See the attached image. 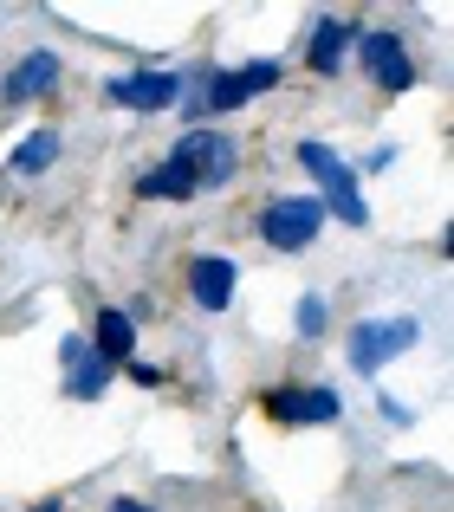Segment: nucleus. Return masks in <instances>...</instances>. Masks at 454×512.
<instances>
[{
	"mask_svg": "<svg viewBox=\"0 0 454 512\" xmlns=\"http://www.w3.org/2000/svg\"><path fill=\"white\" fill-rule=\"evenodd\" d=\"M299 331H305V338H318V331H325V299H312V292L299 299Z\"/></svg>",
	"mask_w": 454,
	"mask_h": 512,
	"instance_id": "16",
	"label": "nucleus"
},
{
	"mask_svg": "<svg viewBox=\"0 0 454 512\" xmlns=\"http://www.w3.org/2000/svg\"><path fill=\"white\" fill-rule=\"evenodd\" d=\"M130 350H137V318L130 312H98V357L130 363Z\"/></svg>",
	"mask_w": 454,
	"mask_h": 512,
	"instance_id": "14",
	"label": "nucleus"
},
{
	"mask_svg": "<svg viewBox=\"0 0 454 512\" xmlns=\"http://www.w3.org/2000/svg\"><path fill=\"white\" fill-rule=\"evenodd\" d=\"M318 227H325V208H318V195H279L260 208V240L279 253H299L318 240Z\"/></svg>",
	"mask_w": 454,
	"mask_h": 512,
	"instance_id": "2",
	"label": "nucleus"
},
{
	"mask_svg": "<svg viewBox=\"0 0 454 512\" xmlns=\"http://www.w3.org/2000/svg\"><path fill=\"white\" fill-rule=\"evenodd\" d=\"M266 415H273V422H338L344 415V402L331 396V389H273V396H266Z\"/></svg>",
	"mask_w": 454,
	"mask_h": 512,
	"instance_id": "9",
	"label": "nucleus"
},
{
	"mask_svg": "<svg viewBox=\"0 0 454 512\" xmlns=\"http://www.w3.org/2000/svg\"><path fill=\"white\" fill-rule=\"evenodd\" d=\"M137 195H150V201H189V195H202V182L189 175V163H176V156H169V163H156L137 182Z\"/></svg>",
	"mask_w": 454,
	"mask_h": 512,
	"instance_id": "12",
	"label": "nucleus"
},
{
	"mask_svg": "<svg viewBox=\"0 0 454 512\" xmlns=\"http://www.w3.org/2000/svg\"><path fill=\"white\" fill-rule=\"evenodd\" d=\"M59 163V130H33V137H20V150H13V175H46Z\"/></svg>",
	"mask_w": 454,
	"mask_h": 512,
	"instance_id": "15",
	"label": "nucleus"
},
{
	"mask_svg": "<svg viewBox=\"0 0 454 512\" xmlns=\"http://www.w3.org/2000/svg\"><path fill=\"white\" fill-rule=\"evenodd\" d=\"M416 338H422L416 318H364V325L351 331V370H357V376L390 370V363L403 357V350L416 344Z\"/></svg>",
	"mask_w": 454,
	"mask_h": 512,
	"instance_id": "3",
	"label": "nucleus"
},
{
	"mask_svg": "<svg viewBox=\"0 0 454 512\" xmlns=\"http://www.w3.org/2000/svg\"><path fill=\"white\" fill-rule=\"evenodd\" d=\"M169 156H176V163H189V175L202 188H221L227 175H234V163H240V156H234V137H221V130H189V137H182Z\"/></svg>",
	"mask_w": 454,
	"mask_h": 512,
	"instance_id": "5",
	"label": "nucleus"
},
{
	"mask_svg": "<svg viewBox=\"0 0 454 512\" xmlns=\"http://www.w3.org/2000/svg\"><path fill=\"white\" fill-rule=\"evenodd\" d=\"M65 396L72 402H98L104 396V383H111V357H98L85 338H65Z\"/></svg>",
	"mask_w": 454,
	"mask_h": 512,
	"instance_id": "8",
	"label": "nucleus"
},
{
	"mask_svg": "<svg viewBox=\"0 0 454 512\" xmlns=\"http://www.w3.org/2000/svg\"><path fill=\"white\" fill-rule=\"evenodd\" d=\"M52 85H59V59H52V52H26L7 72V104H33V98H46Z\"/></svg>",
	"mask_w": 454,
	"mask_h": 512,
	"instance_id": "11",
	"label": "nucleus"
},
{
	"mask_svg": "<svg viewBox=\"0 0 454 512\" xmlns=\"http://www.w3.org/2000/svg\"><path fill=\"white\" fill-rule=\"evenodd\" d=\"M279 78H286V72H279L273 59H253V65H240V72H221V78H208V91H202V111H240L247 98L273 91Z\"/></svg>",
	"mask_w": 454,
	"mask_h": 512,
	"instance_id": "6",
	"label": "nucleus"
},
{
	"mask_svg": "<svg viewBox=\"0 0 454 512\" xmlns=\"http://www.w3.org/2000/svg\"><path fill=\"white\" fill-rule=\"evenodd\" d=\"M124 370H130V376H137V383H163V370H156V363H137V357H130V363H124Z\"/></svg>",
	"mask_w": 454,
	"mask_h": 512,
	"instance_id": "17",
	"label": "nucleus"
},
{
	"mask_svg": "<svg viewBox=\"0 0 454 512\" xmlns=\"http://www.w3.org/2000/svg\"><path fill=\"white\" fill-rule=\"evenodd\" d=\"M176 98H182L176 72H124V78H111V104H124V111H169Z\"/></svg>",
	"mask_w": 454,
	"mask_h": 512,
	"instance_id": "7",
	"label": "nucleus"
},
{
	"mask_svg": "<svg viewBox=\"0 0 454 512\" xmlns=\"http://www.w3.org/2000/svg\"><path fill=\"white\" fill-rule=\"evenodd\" d=\"M111 512H150V506H143V500H117Z\"/></svg>",
	"mask_w": 454,
	"mask_h": 512,
	"instance_id": "18",
	"label": "nucleus"
},
{
	"mask_svg": "<svg viewBox=\"0 0 454 512\" xmlns=\"http://www.w3.org/2000/svg\"><path fill=\"white\" fill-rule=\"evenodd\" d=\"M234 286H240V266L234 260H221V253L195 260L189 292H195V305H202V312H227V305H234Z\"/></svg>",
	"mask_w": 454,
	"mask_h": 512,
	"instance_id": "10",
	"label": "nucleus"
},
{
	"mask_svg": "<svg viewBox=\"0 0 454 512\" xmlns=\"http://www.w3.org/2000/svg\"><path fill=\"white\" fill-rule=\"evenodd\" d=\"M351 46H357V33H351L344 20H318V26H312V65H318V72H338Z\"/></svg>",
	"mask_w": 454,
	"mask_h": 512,
	"instance_id": "13",
	"label": "nucleus"
},
{
	"mask_svg": "<svg viewBox=\"0 0 454 512\" xmlns=\"http://www.w3.org/2000/svg\"><path fill=\"white\" fill-rule=\"evenodd\" d=\"M299 163H305V175L318 182V208H325V214H338L344 227H364V221H370L364 195H357V169L344 163V156L331 150V143L305 137V143H299Z\"/></svg>",
	"mask_w": 454,
	"mask_h": 512,
	"instance_id": "1",
	"label": "nucleus"
},
{
	"mask_svg": "<svg viewBox=\"0 0 454 512\" xmlns=\"http://www.w3.org/2000/svg\"><path fill=\"white\" fill-rule=\"evenodd\" d=\"M357 59L377 78V91H416V59L396 33H357Z\"/></svg>",
	"mask_w": 454,
	"mask_h": 512,
	"instance_id": "4",
	"label": "nucleus"
}]
</instances>
